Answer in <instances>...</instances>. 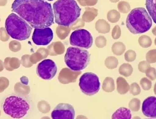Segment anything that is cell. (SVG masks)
Wrapping results in <instances>:
<instances>
[{"label": "cell", "instance_id": "obj_21", "mask_svg": "<svg viewBox=\"0 0 156 119\" xmlns=\"http://www.w3.org/2000/svg\"><path fill=\"white\" fill-rule=\"evenodd\" d=\"M38 108L39 111L44 114L48 113V112H49V111H50V109H51L50 105H49L48 103L45 101H40L38 104Z\"/></svg>", "mask_w": 156, "mask_h": 119}, {"label": "cell", "instance_id": "obj_16", "mask_svg": "<svg viewBox=\"0 0 156 119\" xmlns=\"http://www.w3.org/2000/svg\"><path fill=\"white\" fill-rule=\"evenodd\" d=\"M48 53L51 55L61 54L65 51V47L61 42H55L47 48Z\"/></svg>", "mask_w": 156, "mask_h": 119}, {"label": "cell", "instance_id": "obj_1", "mask_svg": "<svg viewBox=\"0 0 156 119\" xmlns=\"http://www.w3.org/2000/svg\"><path fill=\"white\" fill-rule=\"evenodd\" d=\"M12 10L34 29H44L54 24L52 7L47 2L16 0L12 5Z\"/></svg>", "mask_w": 156, "mask_h": 119}, {"label": "cell", "instance_id": "obj_18", "mask_svg": "<svg viewBox=\"0 0 156 119\" xmlns=\"http://www.w3.org/2000/svg\"><path fill=\"white\" fill-rule=\"evenodd\" d=\"M145 5L148 14L156 24V0H147Z\"/></svg>", "mask_w": 156, "mask_h": 119}, {"label": "cell", "instance_id": "obj_20", "mask_svg": "<svg viewBox=\"0 0 156 119\" xmlns=\"http://www.w3.org/2000/svg\"><path fill=\"white\" fill-rule=\"evenodd\" d=\"M124 48H125V47L123 44L117 42V43L113 44L112 47V51H113V52L115 54L120 55L124 52Z\"/></svg>", "mask_w": 156, "mask_h": 119}, {"label": "cell", "instance_id": "obj_23", "mask_svg": "<svg viewBox=\"0 0 156 119\" xmlns=\"http://www.w3.org/2000/svg\"><path fill=\"white\" fill-rule=\"evenodd\" d=\"M30 55H24L23 56L22 60L20 61V63L26 68L31 67L33 64L30 61Z\"/></svg>", "mask_w": 156, "mask_h": 119}, {"label": "cell", "instance_id": "obj_8", "mask_svg": "<svg viewBox=\"0 0 156 119\" xmlns=\"http://www.w3.org/2000/svg\"><path fill=\"white\" fill-rule=\"evenodd\" d=\"M69 43L78 48L89 49L93 44V38L86 30L79 29L74 31L69 38Z\"/></svg>", "mask_w": 156, "mask_h": 119}, {"label": "cell", "instance_id": "obj_17", "mask_svg": "<svg viewBox=\"0 0 156 119\" xmlns=\"http://www.w3.org/2000/svg\"><path fill=\"white\" fill-rule=\"evenodd\" d=\"M4 65L5 68L9 71L19 68L20 65V61L19 59L15 58H6L5 59Z\"/></svg>", "mask_w": 156, "mask_h": 119}, {"label": "cell", "instance_id": "obj_30", "mask_svg": "<svg viewBox=\"0 0 156 119\" xmlns=\"http://www.w3.org/2000/svg\"><path fill=\"white\" fill-rule=\"evenodd\" d=\"M41 119H51L48 117H44L43 118H41Z\"/></svg>", "mask_w": 156, "mask_h": 119}, {"label": "cell", "instance_id": "obj_9", "mask_svg": "<svg viewBox=\"0 0 156 119\" xmlns=\"http://www.w3.org/2000/svg\"><path fill=\"white\" fill-rule=\"evenodd\" d=\"M58 68L55 63L51 59H45L41 61L37 68V73L40 78L50 80L55 76Z\"/></svg>", "mask_w": 156, "mask_h": 119}, {"label": "cell", "instance_id": "obj_5", "mask_svg": "<svg viewBox=\"0 0 156 119\" xmlns=\"http://www.w3.org/2000/svg\"><path fill=\"white\" fill-rule=\"evenodd\" d=\"M90 61V54L85 49L71 47H69L65 55L66 66L75 72H80L86 69Z\"/></svg>", "mask_w": 156, "mask_h": 119}, {"label": "cell", "instance_id": "obj_14", "mask_svg": "<svg viewBox=\"0 0 156 119\" xmlns=\"http://www.w3.org/2000/svg\"><path fill=\"white\" fill-rule=\"evenodd\" d=\"M131 111L129 109L121 107L117 110L112 116V119H131Z\"/></svg>", "mask_w": 156, "mask_h": 119}, {"label": "cell", "instance_id": "obj_12", "mask_svg": "<svg viewBox=\"0 0 156 119\" xmlns=\"http://www.w3.org/2000/svg\"><path fill=\"white\" fill-rule=\"evenodd\" d=\"M142 112L145 116L150 118H156V97L150 96L144 101Z\"/></svg>", "mask_w": 156, "mask_h": 119}, {"label": "cell", "instance_id": "obj_13", "mask_svg": "<svg viewBox=\"0 0 156 119\" xmlns=\"http://www.w3.org/2000/svg\"><path fill=\"white\" fill-rule=\"evenodd\" d=\"M81 72H72L68 68H63L58 76L59 81L64 84L75 82L78 76L80 75Z\"/></svg>", "mask_w": 156, "mask_h": 119}, {"label": "cell", "instance_id": "obj_4", "mask_svg": "<svg viewBox=\"0 0 156 119\" xmlns=\"http://www.w3.org/2000/svg\"><path fill=\"white\" fill-rule=\"evenodd\" d=\"M5 28L11 38L19 41L30 38L33 28L16 13H10L5 21Z\"/></svg>", "mask_w": 156, "mask_h": 119}, {"label": "cell", "instance_id": "obj_28", "mask_svg": "<svg viewBox=\"0 0 156 119\" xmlns=\"http://www.w3.org/2000/svg\"><path fill=\"white\" fill-rule=\"evenodd\" d=\"M4 66H3V62H2V60H0V72H2L3 70Z\"/></svg>", "mask_w": 156, "mask_h": 119}, {"label": "cell", "instance_id": "obj_3", "mask_svg": "<svg viewBox=\"0 0 156 119\" xmlns=\"http://www.w3.org/2000/svg\"><path fill=\"white\" fill-rule=\"evenodd\" d=\"M152 20L145 9L139 7L133 9L126 19V27L134 34L144 33L149 31Z\"/></svg>", "mask_w": 156, "mask_h": 119}, {"label": "cell", "instance_id": "obj_24", "mask_svg": "<svg viewBox=\"0 0 156 119\" xmlns=\"http://www.w3.org/2000/svg\"><path fill=\"white\" fill-rule=\"evenodd\" d=\"M9 81L5 77H0V93L9 87Z\"/></svg>", "mask_w": 156, "mask_h": 119}, {"label": "cell", "instance_id": "obj_7", "mask_svg": "<svg viewBox=\"0 0 156 119\" xmlns=\"http://www.w3.org/2000/svg\"><path fill=\"white\" fill-rule=\"evenodd\" d=\"M79 87L82 92L87 96L97 94L100 89V82L95 73L87 72L83 74L80 78Z\"/></svg>", "mask_w": 156, "mask_h": 119}, {"label": "cell", "instance_id": "obj_10", "mask_svg": "<svg viewBox=\"0 0 156 119\" xmlns=\"http://www.w3.org/2000/svg\"><path fill=\"white\" fill-rule=\"evenodd\" d=\"M75 116L74 108L68 103H59L51 114L52 119H75Z\"/></svg>", "mask_w": 156, "mask_h": 119}, {"label": "cell", "instance_id": "obj_6", "mask_svg": "<svg viewBox=\"0 0 156 119\" xmlns=\"http://www.w3.org/2000/svg\"><path fill=\"white\" fill-rule=\"evenodd\" d=\"M30 104L24 98L18 96H10L4 101L3 109L5 113L13 118L24 117L30 110Z\"/></svg>", "mask_w": 156, "mask_h": 119}, {"label": "cell", "instance_id": "obj_29", "mask_svg": "<svg viewBox=\"0 0 156 119\" xmlns=\"http://www.w3.org/2000/svg\"><path fill=\"white\" fill-rule=\"evenodd\" d=\"M6 2L7 1H0V6H4Z\"/></svg>", "mask_w": 156, "mask_h": 119}, {"label": "cell", "instance_id": "obj_32", "mask_svg": "<svg viewBox=\"0 0 156 119\" xmlns=\"http://www.w3.org/2000/svg\"><path fill=\"white\" fill-rule=\"evenodd\" d=\"M148 119H152V118H148Z\"/></svg>", "mask_w": 156, "mask_h": 119}, {"label": "cell", "instance_id": "obj_15", "mask_svg": "<svg viewBox=\"0 0 156 119\" xmlns=\"http://www.w3.org/2000/svg\"><path fill=\"white\" fill-rule=\"evenodd\" d=\"M49 55L48 51L47 49L41 48L38 50L36 53H34L30 56V61L32 64H35L38 61H41L44 58H46Z\"/></svg>", "mask_w": 156, "mask_h": 119}, {"label": "cell", "instance_id": "obj_31", "mask_svg": "<svg viewBox=\"0 0 156 119\" xmlns=\"http://www.w3.org/2000/svg\"><path fill=\"white\" fill-rule=\"evenodd\" d=\"M0 115H1V111H0Z\"/></svg>", "mask_w": 156, "mask_h": 119}, {"label": "cell", "instance_id": "obj_27", "mask_svg": "<svg viewBox=\"0 0 156 119\" xmlns=\"http://www.w3.org/2000/svg\"><path fill=\"white\" fill-rule=\"evenodd\" d=\"M20 81H21V82H22L23 85H25V86H27L28 84V82H29V80H28V79L24 76H23L22 78H20Z\"/></svg>", "mask_w": 156, "mask_h": 119}, {"label": "cell", "instance_id": "obj_11", "mask_svg": "<svg viewBox=\"0 0 156 119\" xmlns=\"http://www.w3.org/2000/svg\"><path fill=\"white\" fill-rule=\"evenodd\" d=\"M53 31L50 27H46L44 29H34L32 40L34 44L45 46L51 43L53 39Z\"/></svg>", "mask_w": 156, "mask_h": 119}, {"label": "cell", "instance_id": "obj_26", "mask_svg": "<svg viewBox=\"0 0 156 119\" xmlns=\"http://www.w3.org/2000/svg\"><path fill=\"white\" fill-rule=\"evenodd\" d=\"M9 37L8 36V33H7L6 30H5V28L2 27L0 29V40L3 41H6L9 40Z\"/></svg>", "mask_w": 156, "mask_h": 119}, {"label": "cell", "instance_id": "obj_2", "mask_svg": "<svg viewBox=\"0 0 156 119\" xmlns=\"http://www.w3.org/2000/svg\"><path fill=\"white\" fill-rule=\"evenodd\" d=\"M55 22L60 26L69 27L80 17L81 9L73 0H59L52 6Z\"/></svg>", "mask_w": 156, "mask_h": 119}, {"label": "cell", "instance_id": "obj_22", "mask_svg": "<svg viewBox=\"0 0 156 119\" xmlns=\"http://www.w3.org/2000/svg\"><path fill=\"white\" fill-rule=\"evenodd\" d=\"M59 27L61 28V30H62V31L58 27L56 30V33H57V34H58V37L59 38L65 39L67 37V35L68 34L69 30L68 29V28H67V27H63V26H59Z\"/></svg>", "mask_w": 156, "mask_h": 119}, {"label": "cell", "instance_id": "obj_19", "mask_svg": "<svg viewBox=\"0 0 156 119\" xmlns=\"http://www.w3.org/2000/svg\"><path fill=\"white\" fill-rule=\"evenodd\" d=\"M14 89L17 94L21 95H27L30 92V89L29 87L23 85V83H16Z\"/></svg>", "mask_w": 156, "mask_h": 119}, {"label": "cell", "instance_id": "obj_25", "mask_svg": "<svg viewBox=\"0 0 156 119\" xmlns=\"http://www.w3.org/2000/svg\"><path fill=\"white\" fill-rule=\"evenodd\" d=\"M9 48L12 52H18L21 48V45L19 41H12L9 44Z\"/></svg>", "mask_w": 156, "mask_h": 119}]
</instances>
